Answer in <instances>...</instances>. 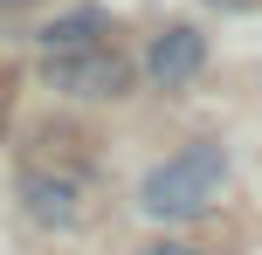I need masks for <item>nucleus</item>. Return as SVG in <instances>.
Instances as JSON below:
<instances>
[{
    "label": "nucleus",
    "mask_w": 262,
    "mask_h": 255,
    "mask_svg": "<svg viewBox=\"0 0 262 255\" xmlns=\"http://www.w3.org/2000/svg\"><path fill=\"white\" fill-rule=\"evenodd\" d=\"M200 62H207V35L200 28H166V35H152V49H145V83L152 90H186V83L200 76Z\"/></svg>",
    "instance_id": "obj_3"
},
{
    "label": "nucleus",
    "mask_w": 262,
    "mask_h": 255,
    "mask_svg": "<svg viewBox=\"0 0 262 255\" xmlns=\"http://www.w3.org/2000/svg\"><path fill=\"white\" fill-rule=\"evenodd\" d=\"M41 83H49L55 97H124L131 69L111 49H83V55H49V62H41Z\"/></svg>",
    "instance_id": "obj_2"
},
{
    "label": "nucleus",
    "mask_w": 262,
    "mask_h": 255,
    "mask_svg": "<svg viewBox=\"0 0 262 255\" xmlns=\"http://www.w3.org/2000/svg\"><path fill=\"white\" fill-rule=\"evenodd\" d=\"M104 35H111V14H104V7H69V14H55V21L35 28L41 55H83V49H104Z\"/></svg>",
    "instance_id": "obj_5"
},
{
    "label": "nucleus",
    "mask_w": 262,
    "mask_h": 255,
    "mask_svg": "<svg viewBox=\"0 0 262 255\" xmlns=\"http://www.w3.org/2000/svg\"><path fill=\"white\" fill-rule=\"evenodd\" d=\"M21 200H28V214H35L41 228H76V221H83V187L69 173H28L21 179Z\"/></svg>",
    "instance_id": "obj_4"
},
{
    "label": "nucleus",
    "mask_w": 262,
    "mask_h": 255,
    "mask_svg": "<svg viewBox=\"0 0 262 255\" xmlns=\"http://www.w3.org/2000/svg\"><path fill=\"white\" fill-rule=\"evenodd\" d=\"M138 255H200V248H193V242H145Z\"/></svg>",
    "instance_id": "obj_6"
},
{
    "label": "nucleus",
    "mask_w": 262,
    "mask_h": 255,
    "mask_svg": "<svg viewBox=\"0 0 262 255\" xmlns=\"http://www.w3.org/2000/svg\"><path fill=\"white\" fill-rule=\"evenodd\" d=\"M0 7H14V0H0Z\"/></svg>",
    "instance_id": "obj_7"
},
{
    "label": "nucleus",
    "mask_w": 262,
    "mask_h": 255,
    "mask_svg": "<svg viewBox=\"0 0 262 255\" xmlns=\"http://www.w3.org/2000/svg\"><path fill=\"white\" fill-rule=\"evenodd\" d=\"M221 187H228V145L221 138H193L186 152L159 159L138 179V207L152 221H193V214H207L221 200Z\"/></svg>",
    "instance_id": "obj_1"
}]
</instances>
